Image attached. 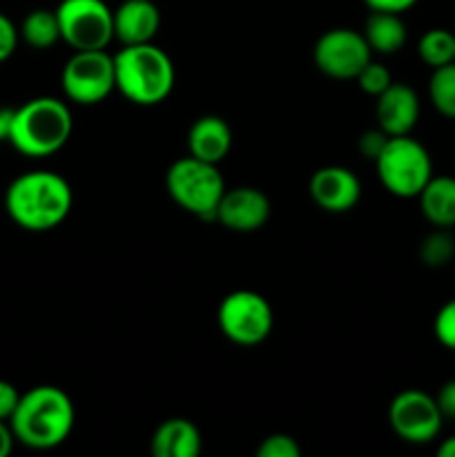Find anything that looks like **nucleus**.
I'll return each mask as SVG.
<instances>
[{
    "instance_id": "f257e3e1",
    "label": "nucleus",
    "mask_w": 455,
    "mask_h": 457,
    "mask_svg": "<svg viewBox=\"0 0 455 457\" xmlns=\"http://www.w3.org/2000/svg\"><path fill=\"white\" fill-rule=\"evenodd\" d=\"M74 196L61 174L36 170L13 179L4 192V210L16 226L29 232H47L70 214Z\"/></svg>"
},
{
    "instance_id": "f03ea898",
    "label": "nucleus",
    "mask_w": 455,
    "mask_h": 457,
    "mask_svg": "<svg viewBox=\"0 0 455 457\" xmlns=\"http://www.w3.org/2000/svg\"><path fill=\"white\" fill-rule=\"evenodd\" d=\"M74 404L56 386H36L22 393L9 427L13 437L29 449L47 451L61 446L74 428Z\"/></svg>"
},
{
    "instance_id": "7ed1b4c3",
    "label": "nucleus",
    "mask_w": 455,
    "mask_h": 457,
    "mask_svg": "<svg viewBox=\"0 0 455 457\" xmlns=\"http://www.w3.org/2000/svg\"><path fill=\"white\" fill-rule=\"evenodd\" d=\"M71 128L74 119L65 103L54 96H38L13 110L9 143L29 159H45L62 150Z\"/></svg>"
},
{
    "instance_id": "20e7f679",
    "label": "nucleus",
    "mask_w": 455,
    "mask_h": 457,
    "mask_svg": "<svg viewBox=\"0 0 455 457\" xmlns=\"http://www.w3.org/2000/svg\"><path fill=\"white\" fill-rule=\"evenodd\" d=\"M116 89L134 105L163 103L174 89V65L154 43L123 45L114 56Z\"/></svg>"
},
{
    "instance_id": "39448f33",
    "label": "nucleus",
    "mask_w": 455,
    "mask_h": 457,
    "mask_svg": "<svg viewBox=\"0 0 455 457\" xmlns=\"http://www.w3.org/2000/svg\"><path fill=\"white\" fill-rule=\"evenodd\" d=\"M165 187L174 204L201 219H214L219 201L226 192V183L217 163H208L192 154L170 165L165 174Z\"/></svg>"
},
{
    "instance_id": "423d86ee",
    "label": "nucleus",
    "mask_w": 455,
    "mask_h": 457,
    "mask_svg": "<svg viewBox=\"0 0 455 457\" xmlns=\"http://www.w3.org/2000/svg\"><path fill=\"white\" fill-rule=\"evenodd\" d=\"M375 165L382 186L400 199L418 196L433 177L431 154L409 134L388 138L382 154L375 159Z\"/></svg>"
},
{
    "instance_id": "0eeeda50",
    "label": "nucleus",
    "mask_w": 455,
    "mask_h": 457,
    "mask_svg": "<svg viewBox=\"0 0 455 457\" xmlns=\"http://www.w3.org/2000/svg\"><path fill=\"white\" fill-rule=\"evenodd\" d=\"M56 16L61 40L74 52L105 49L114 40V12L103 0H62Z\"/></svg>"
},
{
    "instance_id": "6e6552de",
    "label": "nucleus",
    "mask_w": 455,
    "mask_h": 457,
    "mask_svg": "<svg viewBox=\"0 0 455 457\" xmlns=\"http://www.w3.org/2000/svg\"><path fill=\"white\" fill-rule=\"evenodd\" d=\"M62 92L79 105H96L116 89L114 56L105 49L74 52L62 67Z\"/></svg>"
},
{
    "instance_id": "1a4fd4ad",
    "label": "nucleus",
    "mask_w": 455,
    "mask_h": 457,
    "mask_svg": "<svg viewBox=\"0 0 455 457\" xmlns=\"http://www.w3.org/2000/svg\"><path fill=\"white\" fill-rule=\"evenodd\" d=\"M217 321L230 342L239 346H257L272 330V308L263 295L235 290L223 297Z\"/></svg>"
},
{
    "instance_id": "9d476101",
    "label": "nucleus",
    "mask_w": 455,
    "mask_h": 457,
    "mask_svg": "<svg viewBox=\"0 0 455 457\" xmlns=\"http://www.w3.org/2000/svg\"><path fill=\"white\" fill-rule=\"evenodd\" d=\"M388 422L409 445H428L442 431L444 415L437 409L435 397L424 391H401L388 406Z\"/></svg>"
},
{
    "instance_id": "9b49d317",
    "label": "nucleus",
    "mask_w": 455,
    "mask_h": 457,
    "mask_svg": "<svg viewBox=\"0 0 455 457\" xmlns=\"http://www.w3.org/2000/svg\"><path fill=\"white\" fill-rule=\"evenodd\" d=\"M373 49L366 43L364 34L352 31L348 27H335L326 31L315 43V65L330 79L348 80L357 79L361 67L370 61Z\"/></svg>"
},
{
    "instance_id": "f8f14e48",
    "label": "nucleus",
    "mask_w": 455,
    "mask_h": 457,
    "mask_svg": "<svg viewBox=\"0 0 455 457\" xmlns=\"http://www.w3.org/2000/svg\"><path fill=\"white\" fill-rule=\"evenodd\" d=\"M270 201L257 187H232L223 192L214 219L232 232H254L266 226Z\"/></svg>"
},
{
    "instance_id": "ddd939ff",
    "label": "nucleus",
    "mask_w": 455,
    "mask_h": 457,
    "mask_svg": "<svg viewBox=\"0 0 455 457\" xmlns=\"http://www.w3.org/2000/svg\"><path fill=\"white\" fill-rule=\"evenodd\" d=\"M308 192L321 210L339 214L355 208L361 196V183L348 168L326 165L312 174Z\"/></svg>"
},
{
    "instance_id": "4468645a",
    "label": "nucleus",
    "mask_w": 455,
    "mask_h": 457,
    "mask_svg": "<svg viewBox=\"0 0 455 457\" xmlns=\"http://www.w3.org/2000/svg\"><path fill=\"white\" fill-rule=\"evenodd\" d=\"M377 128L388 137H404L413 132L419 119V96L410 85L391 83L377 96Z\"/></svg>"
},
{
    "instance_id": "2eb2a0df",
    "label": "nucleus",
    "mask_w": 455,
    "mask_h": 457,
    "mask_svg": "<svg viewBox=\"0 0 455 457\" xmlns=\"http://www.w3.org/2000/svg\"><path fill=\"white\" fill-rule=\"evenodd\" d=\"M159 27L161 12L152 0H123L114 9V38L123 45L152 43Z\"/></svg>"
},
{
    "instance_id": "dca6fc26",
    "label": "nucleus",
    "mask_w": 455,
    "mask_h": 457,
    "mask_svg": "<svg viewBox=\"0 0 455 457\" xmlns=\"http://www.w3.org/2000/svg\"><path fill=\"white\" fill-rule=\"evenodd\" d=\"M232 147V129L221 116H201L187 132V150L192 156L208 163H217L228 156Z\"/></svg>"
},
{
    "instance_id": "f3484780",
    "label": "nucleus",
    "mask_w": 455,
    "mask_h": 457,
    "mask_svg": "<svg viewBox=\"0 0 455 457\" xmlns=\"http://www.w3.org/2000/svg\"><path fill=\"white\" fill-rule=\"evenodd\" d=\"M201 453V433L190 420H165L152 436L154 457H196Z\"/></svg>"
},
{
    "instance_id": "a211bd4d",
    "label": "nucleus",
    "mask_w": 455,
    "mask_h": 457,
    "mask_svg": "<svg viewBox=\"0 0 455 457\" xmlns=\"http://www.w3.org/2000/svg\"><path fill=\"white\" fill-rule=\"evenodd\" d=\"M422 214L435 228L455 226V179L453 177H431L418 195Z\"/></svg>"
},
{
    "instance_id": "6ab92c4d",
    "label": "nucleus",
    "mask_w": 455,
    "mask_h": 457,
    "mask_svg": "<svg viewBox=\"0 0 455 457\" xmlns=\"http://www.w3.org/2000/svg\"><path fill=\"white\" fill-rule=\"evenodd\" d=\"M364 38L368 47L377 54H397L404 47L406 25L401 21V13L391 12H373L366 18Z\"/></svg>"
},
{
    "instance_id": "aec40b11",
    "label": "nucleus",
    "mask_w": 455,
    "mask_h": 457,
    "mask_svg": "<svg viewBox=\"0 0 455 457\" xmlns=\"http://www.w3.org/2000/svg\"><path fill=\"white\" fill-rule=\"evenodd\" d=\"M21 36L29 47L49 49L61 40V25H58L56 9H34L25 16L21 25Z\"/></svg>"
},
{
    "instance_id": "412c9836",
    "label": "nucleus",
    "mask_w": 455,
    "mask_h": 457,
    "mask_svg": "<svg viewBox=\"0 0 455 457\" xmlns=\"http://www.w3.org/2000/svg\"><path fill=\"white\" fill-rule=\"evenodd\" d=\"M418 54L431 70H437L442 65L455 62V34L449 29H428L419 38Z\"/></svg>"
},
{
    "instance_id": "4be33fe9",
    "label": "nucleus",
    "mask_w": 455,
    "mask_h": 457,
    "mask_svg": "<svg viewBox=\"0 0 455 457\" xmlns=\"http://www.w3.org/2000/svg\"><path fill=\"white\" fill-rule=\"evenodd\" d=\"M428 98L442 116L455 120V62L433 70L428 80Z\"/></svg>"
},
{
    "instance_id": "5701e85b",
    "label": "nucleus",
    "mask_w": 455,
    "mask_h": 457,
    "mask_svg": "<svg viewBox=\"0 0 455 457\" xmlns=\"http://www.w3.org/2000/svg\"><path fill=\"white\" fill-rule=\"evenodd\" d=\"M455 257V239L449 228H437L419 244V259L428 268H442Z\"/></svg>"
},
{
    "instance_id": "b1692460",
    "label": "nucleus",
    "mask_w": 455,
    "mask_h": 457,
    "mask_svg": "<svg viewBox=\"0 0 455 457\" xmlns=\"http://www.w3.org/2000/svg\"><path fill=\"white\" fill-rule=\"evenodd\" d=\"M357 83H360L361 92L370 94V96H379V94L393 83V76L386 65L368 61L364 67H361L360 74H357Z\"/></svg>"
},
{
    "instance_id": "393cba45",
    "label": "nucleus",
    "mask_w": 455,
    "mask_h": 457,
    "mask_svg": "<svg viewBox=\"0 0 455 457\" xmlns=\"http://www.w3.org/2000/svg\"><path fill=\"white\" fill-rule=\"evenodd\" d=\"M433 333H435L437 342L442 346L455 351V299L446 302L444 306L437 311L435 321H433Z\"/></svg>"
},
{
    "instance_id": "a878e982",
    "label": "nucleus",
    "mask_w": 455,
    "mask_h": 457,
    "mask_svg": "<svg viewBox=\"0 0 455 457\" xmlns=\"http://www.w3.org/2000/svg\"><path fill=\"white\" fill-rule=\"evenodd\" d=\"M259 457H299L302 449H299L297 442L293 440L285 433H272L266 440H261L257 449Z\"/></svg>"
},
{
    "instance_id": "bb28decb",
    "label": "nucleus",
    "mask_w": 455,
    "mask_h": 457,
    "mask_svg": "<svg viewBox=\"0 0 455 457\" xmlns=\"http://www.w3.org/2000/svg\"><path fill=\"white\" fill-rule=\"evenodd\" d=\"M388 138H391V137H388V134L384 132L382 128L366 129V132L360 137L361 156H364V159L375 161L379 154H382V150H384V145L388 143Z\"/></svg>"
},
{
    "instance_id": "cd10ccee",
    "label": "nucleus",
    "mask_w": 455,
    "mask_h": 457,
    "mask_svg": "<svg viewBox=\"0 0 455 457\" xmlns=\"http://www.w3.org/2000/svg\"><path fill=\"white\" fill-rule=\"evenodd\" d=\"M18 38H21V31L4 13H0V62H4L16 52Z\"/></svg>"
},
{
    "instance_id": "c85d7f7f",
    "label": "nucleus",
    "mask_w": 455,
    "mask_h": 457,
    "mask_svg": "<svg viewBox=\"0 0 455 457\" xmlns=\"http://www.w3.org/2000/svg\"><path fill=\"white\" fill-rule=\"evenodd\" d=\"M18 402H21V393H18V388L13 386L12 382L0 379V420H3V422H9V420H12Z\"/></svg>"
},
{
    "instance_id": "c756f323",
    "label": "nucleus",
    "mask_w": 455,
    "mask_h": 457,
    "mask_svg": "<svg viewBox=\"0 0 455 457\" xmlns=\"http://www.w3.org/2000/svg\"><path fill=\"white\" fill-rule=\"evenodd\" d=\"M437 409L444 415V420H455V379H449L442 384V388L435 395Z\"/></svg>"
},
{
    "instance_id": "7c9ffc66",
    "label": "nucleus",
    "mask_w": 455,
    "mask_h": 457,
    "mask_svg": "<svg viewBox=\"0 0 455 457\" xmlns=\"http://www.w3.org/2000/svg\"><path fill=\"white\" fill-rule=\"evenodd\" d=\"M366 7L370 12H391V13H404L413 7L418 0H364Z\"/></svg>"
},
{
    "instance_id": "2f4dec72",
    "label": "nucleus",
    "mask_w": 455,
    "mask_h": 457,
    "mask_svg": "<svg viewBox=\"0 0 455 457\" xmlns=\"http://www.w3.org/2000/svg\"><path fill=\"white\" fill-rule=\"evenodd\" d=\"M13 440H16V437H13L12 427L0 420V457H7L9 453H12Z\"/></svg>"
},
{
    "instance_id": "473e14b6",
    "label": "nucleus",
    "mask_w": 455,
    "mask_h": 457,
    "mask_svg": "<svg viewBox=\"0 0 455 457\" xmlns=\"http://www.w3.org/2000/svg\"><path fill=\"white\" fill-rule=\"evenodd\" d=\"M13 110H0V143L9 141V128H12Z\"/></svg>"
},
{
    "instance_id": "72a5a7b5",
    "label": "nucleus",
    "mask_w": 455,
    "mask_h": 457,
    "mask_svg": "<svg viewBox=\"0 0 455 457\" xmlns=\"http://www.w3.org/2000/svg\"><path fill=\"white\" fill-rule=\"evenodd\" d=\"M437 455H440V457H455V436L446 437V440L442 442L440 449H437Z\"/></svg>"
}]
</instances>
